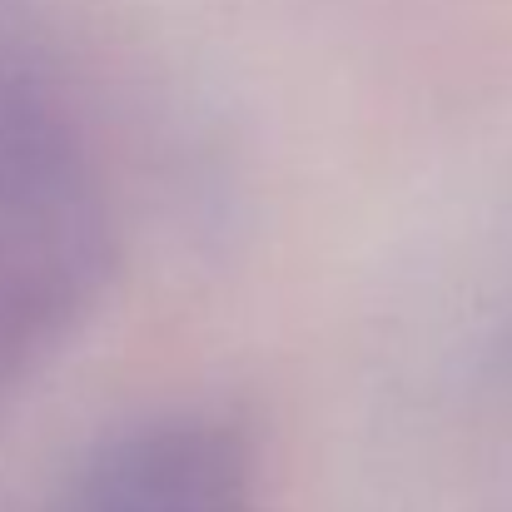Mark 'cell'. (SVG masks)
Returning a JSON list of instances; mask_svg holds the SVG:
<instances>
[{"instance_id": "1", "label": "cell", "mask_w": 512, "mask_h": 512, "mask_svg": "<svg viewBox=\"0 0 512 512\" xmlns=\"http://www.w3.org/2000/svg\"><path fill=\"white\" fill-rule=\"evenodd\" d=\"M50 512H259L249 438L214 413H165L105 438Z\"/></svg>"}]
</instances>
